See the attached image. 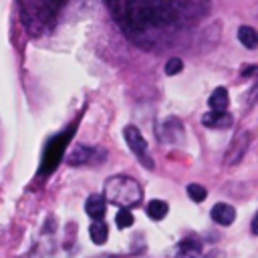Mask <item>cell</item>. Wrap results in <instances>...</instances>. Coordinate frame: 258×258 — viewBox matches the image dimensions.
Masks as SVG:
<instances>
[{"instance_id":"19","label":"cell","mask_w":258,"mask_h":258,"mask_svg":"<svg viewBox=\"0 0 258 258\" xmlns=\"http://www.w3.org/2000/svg\"><path fill=\"white\" fill-rule=\"evenodd\" d=\"M250 230H252V234H254V236H258V212H256V216L252 218V224H250Z\"/></svg>"},{"instance_id":"6","label":"cell","mask_w":258,"mask_h":258,"mask_svg":"<svg viewBox=\"0 0 258 258\" xmlns=\"http://www.w3.org/2000/svg\"><path fill=\"white\" fill-rule=\"evenodd\" d=\"M248 145H250V133L240 131V133L232 139V143H230V147H228V151H226V157H224L226 165H236L238 161H242V157H244Z\"/></svg>"},{"instance_id":"21","label":"cell","mask_w":258,"mask_h":258,"mask_svg":"<svg viewBox=\"0 0 258 258\" xmlns=\"http://www.w3.org/2000/svg\"><path fill=\"white\" fill-rule=\"evenodd\" d=\"M258 99V83L254 85V91H252V95H250V103H254Z\"/></svg>"},{"instance_id":"13","label":"cell","mask_w":258,"mask_h":258,"mask_svg":"<svg viewBox=\"0 0 258 258\" xmlns=\"http://www.w3.org/2000/svg\"><path fill=\"white\" fill-rule=\"evenodd\" d=\"M238 40L246 48H258V30L252 26H240L238 28Z\"/></svg>"},{"instance_id":"1","label":"cell","mask_w":258,"mask_h":258,"mask_svg":"<svg viewBox=\"0 0 258 258\" xmlns=\"http://www.w3.org/2000/svg\"><path fill=\"white\" fill-rule=\"evenodd\" d=\"M189 2L191 0H105L119 28L135 40L149 38L153 30L177 24Z\"/></svg>"},{"instance_id":"2","label":"cell","mask_w":258,"mask_h":258,"mask_svg":"<svg viewBox=\"0 0 258 258\" xmlns=\"http://www.w3.org/2000/svg\"><path fill=\"white\" fill-rule=\"evenodd\" d=\"M69 0H20L22 20L30 32H40L50 26Z\"/></svg>"},{"instance_id":"9","label":"cell","mask_w":258,"mask_h":258,"mask_svg":"<svg viewBox=\"0 0 258 258\" xmlns=\"http://www.w3.org/2000/svg\"><path fill=\"white\" fill-rule=\"evenodd\" d=\"M212 220L220 226H230L236 220V210L230 204H216L212 208Z\"/></svg>"},{"instance_id":"10","label":"cell","mask_w":258,"mask_h":258,"mask_svg":"<svg viewBox=\"0 0 258 258\" xmlns=\"http://www.w3.org/2000/svg\"><path fill=\"white\" fill-rule=\"evenodd\" d=\"M175 254H177V258H200L202 256V242H198L196 238H185L177 244Z\"/></svg>"},{"instance_id":"22","label":"cell","mask_w":258,"mask_h":258,"mask_svg":"<svg viewBox=\"0 0 258 258\" xmlns=\"http://www.w3.org/2000/svg\"><path fill=\"white\" fill-rule=\"evenodd\" d=\"M99 258H119V256H99Z\"/></svg>"},{"instance_id":"8","label":"cell","mask_w":258,"mask_h":258,"mask_svg":"<svg viewBox=\"0 0 258 258\" xmlns=\"http://www.w3.org/2000/svg\"><path fill=\"white\" fill-rule=\"evenodd\" d=\"M85 210L87 214L93 218V220H103L105 212H107V198L105 194H93L87 198V204H85Z\"/></svg>"},{"instance_id":"16","label":"cell","mask_w":258,"mask_h":258,"mask_svg":"<svg viewBox=\"0 0 258 258\" xmlns=\"http://www.w3.org/2000/svg\"><path fill=\"white\" fill-rule=\"evenodd\" d=\"M187 196H189L194 202H204L206 196H208V191H206V187L200 185V183H189V185H187Z\"/></svg>"},{"instance_id":"5","label":"cell","mask_w":258,"mask_h":258,"mask_svg":"<svg viewBox=\"0 0 258 258\" xmlns=\"http://www.w3.org/2000/svg\"><path fill=\"white\" fill-rule=\"evenodd\" d=\"M123 137H125L129 149L139 157V161H141L145 167L151 169V167H153V159H151V155H149V151H147V141L143 139L141 131H139L135 125H127V127L123 129Z\"/></svg>"},{"instance_id":"11","label":"cell","mask_w":258,"mask_h":258,"mask_svg":"<svg viewBox=\"0 0 258 258\" xmlns=\"http://www.w3.org/2000/svg\"><path fill=\"white\" fill-rule=\"evenodd\" d=\"M95 153H97V149H93V147H87V145H81V147H77L73 153H69L67 161H69L71 165L89 163V161H93V159H95Z\"/></svg>"},{"instance_id":"14","label":"cell","mask_w":258,"mask_h":258,"mask_svg":"<svg viewBox=\"0 0 258 258\" xmlns=\"http://www.w3.org/2000/svg\"><path fill=\"white\" fill-rule=\"evenodd\" d=\"M89 236L95 244H105L107 242V236H109V228L103 220H95L91 226H89Z\"/></svg>"},{"instance_id":"15","label":"cell","mask_w":258,"mask_h":258,"mask_svg":"<svg viewBox=\"0 0 258 258\" xmlns=\"http://www.w3.org/2000/svg\"><path fill=\"white\" fill-rule=\"evenodd\" d=\"M167 210L169 208H167V204L163 200H151L147 204V216L151 220H163L167 216Z\"/></svg>"},{"instance_id":"3","label":"cell","mask_w":258,"mask_h":258,"mask_svg":"<svg viewBox=\"0 0 258 258\" xmlns=\"http://www.w3.org/2000/svg\"><path fill=\"white\" fill-rule=\"evenodd\" d=\"M103 194H105V198H107L109 204H113V206H117L121 210L123 208L129 210V208L137 206L141 202V198H143L141 185L135 179L127 177V175L109 177L105 181V191Z\"/></svg>"},{"instance_id":"7","label":"cell","mask_w":258,"mask_h":258,"mask_svg":"<svg viewBox=\"0 0 258 258\" xmlns=\"http://www.w3.org/2000/svg\"><path fill=\"white\" fill-rule=\"evenodd\" d=\"M202 123L212 129H228L234 123V117L226 111H210L202 117Z\"/></svg>"},{"instance_id":"12","label":"cell","mask_w":258,"mask_h":258,"mask_svg":"<svg viewBox=\"0 0 258 258\" xmlns=\"http://www.w3.org/2000/svg\"><path fill=\"white\" fill-rule=\"evenodd\" d=\"M228 103H230V99H228V91L224 87L214 89V93L208 99V105L212 107V111H226Z\"/></svg>"},{"instance_id":"20","label":"cell","mask_w":258,"mask_h":258,"mask_svg":"<svg viewBox=\"0 0 258 258\" xmlns=\"http://www.w3.org/2000/svg\"><path fill=\"white\" fill-rule=\"evenodd\" d=\"M256 73H258V67H244V69H242V75H244V77L256 75Z\"/></svg>"},{"instance_id":"18","label":"cell","mask_w":258,"mask_h":258,"mask_svg":"<svg viewBox=\"0 0 258 258\" xmlns=\"http://www.w3.org/2000/svg\"><path fill=\"white\" fill-rule=\"evenodd\" d=\"M181 69H183V62H181V58H177V56H173V58H169L167 62H165V75H177V73H181Z\"/></svg>"},{"instance_id":"17","label":"cell","mask_w":258,"mask_h":258,"mask_svg":"<svg viewBox=\"0 0 258 258\" xmlns=\"http://www.w3.org/2000/svg\"><path fill=\"white\" fill-rule=\"evenodd\" d=\"M115 224H117V228H121V230H123V228H129V226L133 224V214H131L129 210H125V208L119 210L117 216H115Z\"/></svg>"},{"instance_id":"4","label":"cell","mask_w":258,"mask_h":258,"mask_svg":"<svg viewBox=\"0 0 258 258\" xmlns=\"http://www.w3.org/2000/svg\"><path fill=\"white\" fill-rule=\"evenodd\" d=\"M73 135H75V127H69L67 131L54 135L46 143V149H44L42 161H40V169H38L40 175H48V173H52L56 169V165L62 161V153H64V149H67V145H69Z\"/></svg>"}]
</instances>
